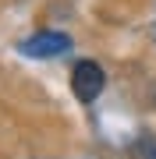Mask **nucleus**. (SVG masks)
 <instances>
[{"instance_id": "1", "label": "nucleus", "mask_w": 156, "mask_h": 159, "mask_svg": "<svg viewBox=\"0 0 156 159\" xmlns=\"http://www.w3.org/2000/svg\"><path fill=\"white\" fill-rule=\"evenodd\" d=\"M106 89V71L96 60H78L71 67V92L78 102H96L99 92Z\"/></svg>"}, {"instance_id": "4", "label": "nucleus", "mask_w": 156, "mask_h": 159, "mask_svg": "<svg viewBox=\"0 0 156 159\" xmlns=\"http://www.w3.org/2000/svg\"><path fill=\"white\" fill-rule=\"evenodd\" d=\"M153 156H156V152H153Z\"/></svg>"}, {"instance_id": "2", "label": "nucleus", "mask_w": 156, "mask_h": 159, "mask_svg": "<svg viewBox=\"0 0 156 159\" xmlns=\"http://www.w3.org/2000/svg\"><path fill=\"white\" fill-rule=\"evenodd\" d=\"M71 50V35H64V32H35L29 35V39L21 43V53L25 57H39V60H46V57H60V53H68Z\"/></svg>"}, {"instance_id": "3", "label": "nucleus", "mask_w": 156, "mask_h": 159, "mask_svg": "<svg viewBox=\"0 0 156 159\" xmlns=\"http://www.w3.org/2000/svg\"><path fill=\"white\" fill-rule=\"evenodd\" d=\"M145 102H149V106L156 110V81H153V85H149V89H145Z\"/></svg>"}]
</instances>
